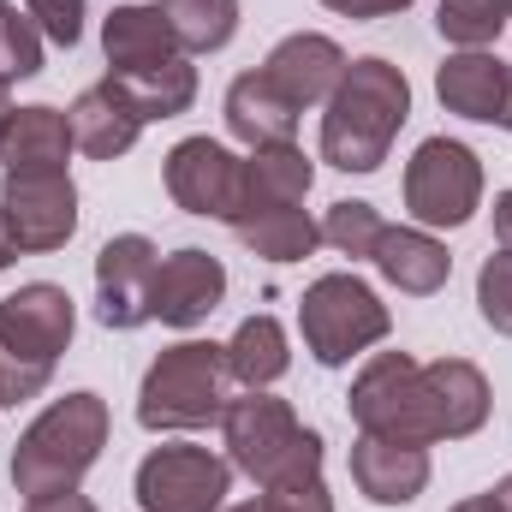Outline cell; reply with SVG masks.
I'll return each mask as SVG.
<instances>
[{
    "label": "cell",
    "mask_w": 512,
    "mask_h": 512,
    "mask_svg": "<svg viewBox=\"0 0 512 512\" xmlns=\"http://www.w3.org/2000/svg\"><path fill=\"white\" fill-rule=\"evenodd\" d=\"M405 120H411L405 72L382 54H364L346 66L340 90L322 102V161L340 173H376Z\"/></svg>",
    "instance_id": "6da1fadb"
},
{
    "label": "cell",
    "mask_w": 512,
    "mask_h": 512,
    "mask_svg": "<svg viewBox=\"0 0 512 512\" xmlns=\"http://www.w3.org/2000/svg\"><path fill=\"white\" fill-rule=\"evenodd\" d=\"M108 447V399L102 393H66L54 399L12 447V489L24 501H54V495H72L90 465L102 459Z\"/></svg>",
    "instance_id": "7a4b0ae2"
},
{
    "label": "cell",
    "mask_w": 512,
    "mask_h": 512,
    "mask_svg": "<svg viewBox=\"0 0 512 512\" xmlns=\"http://www.w3.org/2000/svg\"><path fill=\"white\" fill-rule=\"evenodd\" d=\"M221 441H227L233 471H245L262 489H286V483L322 477V435L304 429L292 417V405L274 399L268 387H245L239 399H227Z\"/></svg>",
    "instance_id": "3957f363"
},
{
    "label": "cell",
    "mask_w": 512,
    "mask_h": 512,
    "mask_svg": "<svg viewBox=\"0 0 512 512\" xmlns=\"http://www.w3.org/2000/svg\"><path fill=\"white\" fill-rule=\"evenodd\" d=\"M78 334V304L54 280H30L0 298V399H36L54 382L60 352Z\"/></svg>",
    "instance_id": "277c9868"
},
{
    "label": "cell",
    "mask_w": 512,
    "mask_h": 512,
    "mask_svg": "<svg viewBox=\"0 0 512 512\" xmlns=\"http://www.w3.org/2000/svg\"><path fill=\"white\" fill-rule=\"evenodd\" d=\"M233 399V370H227V346L215 340H179L167 346L137 387V423L149 435H185V429H209L221 423Z\"/></svg>",
    "instance_id": "5b68a950"
},
{
    "label": "cell",
    "mask_w": 512,
    "mask_h": 512,
    "mask_svg": "<svg viewBox=\"0 0 512 512\" xmlns=\"http://www.w3.org/2000/svg\"><path fill=\"white\" fill-rule=\"evenodd\" d=\"M387 328H393L387 304L358 280V274H322V280H310L304 298H298V334H304V346H310V358H316L322 370H340V364H352L358 352L382 346Z\"/></svg>",
    "instance_id": "8992f818"
},
{
    "label": "cell",
    "mask_w": 512,
    "mask_h": 512,
    "mask_svg": "<svg viewBox=\"0 0 512 512\" xmlns=\"http://www.w3.org/2000/svg\"><path fill=\"white\" fill-rule=\"evenodd\" d=\"M483 203V161L459 137H423L405 161V215L417 227H465Z\"/></svg>",
    "instance_id": "52a82bcc"
},
{
    "label": "cell",
    "mask_w": 512,
    "mask_h": 512,
    "mask_svg": "<svg viewBox=\"0 0 512 512\" xmlns=\"http://www.w3.org/2000/svg\"><path fill=\"white\" fill-rule=\"evenodd\" d=\"M346 411H352L358 435H393V441L429 447V423H423V364L411 352H376L358 370L352 393H346Z\"/></svg>",
    "instance_id": "ba28073f"
},
{
    "label": "cell",
    "mask_w": 512,
    "mask_h": 512,
    "mask_svg": "<svg viewBox=\"0 0 512 512\" xmlns=\"http://www.w3.org/2000/svg\"><path fill=\"white\" fill-rule=\"evenodd\" d=\"M0 215L6 233L24 256L60 251L78 233V185L66 167H42V173H6L0 179Z\"/></svg>",
    "instance_id": "9c48e42d"
},
{
    "label": "cell",
    "mask_w": 512,
    "mask_h": 512,
    "mask_svg": "<svg viewBox=\"0 0 512 512\" xmlns=\"http://www.w3.org/2000/svg\"><path fill=\"white\" fill-rule=\"evenodd\" d=\"M227 489H233V459L209 447H155L137 465L143 512H221Z\"/></svg>",
    "instance_id": "30bf717a"
},
{
    "label": "cell",
    "mask_w": 512,
    "mask_h": 512,
    "mask_svg": "<svg viewBox=\"0 0 512 512\" xmlns=\"http://www.w3.org/2000/svg\"><path fill=\"white\" fill-rule=\"evenodd\" d=\"M155 268H161V251L143 239V233H114L102 251H96V322L102 328H143L155 322L149 298H155Z\"/></svg>",
    "instance_id": "8fae6325"
},
{
    "label": "cell",
    "mask_w": 512,
    "mask_h": 512,
    "mask_svg": "<svg viewBox=\"0 0 512 512\" xmlns=\"http://www.w3.org/2000/svg\"><path fill=\"white\" fill-rule=\"evenodd\" d=\"M239 155L221 143V137H185L167 149V197L185 209V215H209V221H227L233 203H239Z\"/></svg>",
    "instance_id": "7c38bea8"
},
{
    "label": "cell",
    "mask_w": 512,
    "mask_h": 512,
    "mask_svg": "<svg viewBox=\"0 0 512 512\" xmlns=\"http://www.w3.org/2000/svg\"><path fill=\"white\" fill-rule=\"evenodd\" d=\"M346 48L334 42V36H322V30H292V36H280L274 48H268V60H262V72L280 84V96L304 114V108H322L334 90H340V78H346Z\"/></svg>",
    "instance_id": "4fadbf2b"
},
{
    "label": "cell",
    "mask_w": 512,
    "mask_h": 512,
    "mask_svg": "<svg viewBox=\"0 0 512 512\" xmlns=\"http://www.w3.org/2000/svg\"><path fill=\"white\" fill-rule=\"evenodd\" d=\"M221 298H227V268H221V256L197 251V245L161 256V268H155V298H149V310H155L161 328H197V322H209V316L221 310Z\"/></svg>",
    "instance_id": "5bb4252c"
},
{
    "label": "cell",
    "mask_w": 512,
    "mask_h": 512,
    "mask_svg": "<svg viewBox=\"0 0 512 512\" xmlns=\"http://www.w3.org/2000/svg\"><path fill=\"white\" fill-rule=\"evenodd\" d=\"M423 423L429 441H465L489 423V376L471 358L423 364Z\"/></svg>",
    "instance_id": "9a60e30c"
},
{
    "label": "cell",
    "mask_w": 512,
    "mask_h": 512,
    "mask_svg": "<svg viewBox=\"0 0 512 512\" xmlns=\"http://www.w3.org/2000/svg\"><path fill=\"white\" fill-rule=\"evenodd\" d=\"M435 96L447 114L477 120V126H501L512 96V66L489 48H453L435 72Z\"/></svg>",
    "instance_id": "2e32d148"
},
{
    "label": "cell",
    "mask_w": 512,
    "mask_h": 512,
    "mask_svg": "<svg viewBox=\"0 0 512 512\" xmlns=\"http://www.w3.org/2000/svg\"><path fill=\"white\" fill-rule=\"evenodd\" d=\"M352 483L376 507H411L429 489V447L393 441V435H358L352 441Z\"/></svg>",
    "instance_id": "e0dca14e"
},
{
    "label": "cell",
    "mask_w": 512,
    "mask_h": 512,
    "mask_svg": "<svg viewBox=\"0 0 512 512\" xmlns=\"http://www.w3.org/2000/svg\"><path fill=\"white\" fill-rule=\"evenodd\" d=\"M227 227L262 262H304L322 245V221H310L304 203H239L227 215Z\"/></svg>",
    "instance_id": "ac0fdd59"
},
{
    "label": "cell",
    "mask_w": 512,
    "mask_h": 512,
    "mask_svg": "<svg viewBox=\"0 0 512 512\" xmlns=\"http://www.w3.org/2000/svg\"><path fill=\"white\" fill-rule=\"evenodd\" d=\"M227 131L245 143V149H268V143H292L298 137V108L280 96V84L256 66L239 72L227 84Z\"/></svg>",
    "instance_id": "d6986e66"
},
{
    "label": "cell",
    "mask_w": 512,
    "mask_h": 512,
    "mask_svg": "<svg viewBox=\"0 0 512 512\" xmlns=\"http://www.w3.org/2000/svg\"><path fill=\"white\" fill-rule=\"evenodd\" d=\"M72 114L60 108H12L0 131V167L6 173H42V167H66L72 161Z\"/></svg>",
    "instance_id": "ffe728a7"
},
{
    "label": "cell",
    "mask_w": 512,
    "mask_h": 512,
    "mask_svg": "<svg viewBox=\"0 0 512 512\" xmlns=\"http://www.w3.org/2000/svg\"><path fill=\"white\" fill-rule=\"evenodd\" d=\"M370 262L382 268L387 286H399L405 298H429V292H441L447 274H453V256H447V245H441L429 227H387Z\"/></svg>",
    "instance_id": "44dd1931"
},
{
    "label": "cell",
    "mask_w": 512,
    "mask_h": 512,
    "mask_svg": "<svg viewBox=\"0 0 512 512\" xmlns=\"http://www.w3.org/2000/svg\"><path fill=\"white\" fill-rule=\"evenodd\" d=\"M102 54H108V72H143L185 48H179L173 24L161 18V6H114L102 24Z\"/></svg>",
    "instance_id": "7402d4cb"
},
{
    "label": "cell",
    "mask_w": 512,
    "mask_h": 512,
    "mask_svg": "<svg viewBox=\"0 0 512 512\" xmlns=\"http://www.w3.org/2000/svg\"><path fill=\"white\" fill-rule=\"evenodd\" d=\"M137 137H143V120H137V108H131L114 84H90L72 102V143L90 161H120Z\"/></svg>",
    "instance_id": "603a6c76"
},
{
    "label": "cell",
    "mask_w": 512,
    "mask_h": 512,
    "mask_svg": "<svg viewBox=\"0 0 512 512\" xmlns=\"http://www.w3.org/2000/svg\"><path fill=\"white\" fill-rule=\"evenodd\" d=\"M108 84L137 108L143 126H149V120H179V114H191V102H197V66H191L185 54H173V60H161V66H143V72H108Z\"/></svg>",
    "instance_id": "cb8c5ba5"
},
{
    "label": "cell",
    "mask_w": 512,
    "mask_h": 512,
    "mask_svg": "<svg viewBox=\"0 0 512 512\" xmlns=\"http://www.w3.org/2000/svg\"><path fill=\"white\" fill-rule=\"evenodd\" d=\"M316 185V161L298 143H268L251 149L239 167V203H304ZM233 203V209H239Z\"/></svg>",
    "instance_id": "d4e9b609"
},
{
    "label": "cell",
    "mask_w": 512,
    "mask_h": 512,
    "mask_svg": "<svg viewBox=\"0 0 512 512\" xmlns=\"http://www.w3.org/2000/svg\"><path fill=\"white\" fill-rule=\"evenodd\" d=\"M227 370L239 387H274L292 370V346H286V328L274 316H245L227 340Z\"/></svg>",
    "instance_id": "484cf974"
},
{
    "label": "cell",
    "mask_w": 512,
    "mask_h": 512,
    "mask_svg": "<svg viewBox=\"0 0 512 512\" xmlns=\"http://www.w3.org/2000/svg\"><path fill=\"white\" fill-rule=\"evenodd\" d=\"M185 54H221L239 36V0H155Z\"/></svg>",
    "instance_id": "4316f807"
},
{
    "label": "cell",
    "mask_w": 512,
    "mask_h": 512,
    "mask_svg": "<svg viewBox=\"0 0 512 512\" xmlns=\"http://www.w3.org/2000/svg\"><path fill=\"white\" fill-rule=\"evenodd\" d=\"M512 24V0H441L435 30L447 48H489Z\"/></svg>",
    "instance_id": "83f0119b"
},
{
    "label": "cell",
    "mask_w": 512,
    "mask_h": 512,
    "mask_svg": "<svg viewBox=\"0 0 512 512\" xmlns=\"http://www.w3.org/2000/svg\"><path fill=\"white\" fill-rule=\"evenodd\" d=\"M387 221L376 215V203H358V197H340V203H328V215H322V245H334L340 256H376L382 245Z\"/></svg>",
    "instance_id": "f1b7e54d"
},
{
    "label": "cell",
    "mask_w": 512,
    "mask_h": 512,
    "mask_svg": "<svg viewBox=\"0 0 512 512\" xmlns=\"http://www.w3.org/2000/svg\"><path fill=\"white\" fill-rule=\"evenodd\" d=\"M42 72V30L18 0H0V84Z\"/></svg>",
    "instance_id": "f546056e"
},
{
    "label": "cell",
    "mask_w": 512,
    "mask_h": 512,
    "mask_svg": "<svg viewBox=\"0 0 512 512\" xmlns=\"http://www.w3.org/2000/svg\"><path fill=\"white\" fill-rule=\"evenodd\" d=\"M477 310H483V322H489L495 334L512 340V251L489 256V262L477 268Z\"/></svg>",
    "instance_id": "4dcf8cb0"
},
{
    "label": "cell",
    "mask_w": 512,
    "mask_h": 512,
    "mask_svg": "<svg viewBox=\"0 0 512 512\" xmlns=\"http://www.w3.org/2000/svg\"><path fill=\"white\" fill-rule=\"evenodd\" d=\"M24 12H30V24L42 30V42H54V48H78V42H84V12H90V0H24Z\"/></svg>",
    "instance_id": "1f68e13d"
},
{
    "label": "cell",
    "mask_w": 512,
    "mask_h": 512,
    "mask_svg": "<svg viewBox=\"0 0 512 512\" xmlns=\"http://www.w3.org/2000/svg\"><path fill=\"white\" fill-rule=\"evenodd\" d=\"M262 512H334V501H328V483H322V477H310V483L262 489Z\"/></svg>",
    "instance_id": "d6a6232c"
},
{
    "label": "cell",
    "mask_w": 512,
    "mask_h": 512,
    "mask_svg": "<svg viewBox=\"0 0 512 512\" xmlns=\"http://www.w3.org/2000/svg\"><path fill=\"white\" fill-rule=\"evenodd\" d=\"M328 12H340V18H393V12H405L411 0H322Z\"/></svg>",
    "instance_id": "836d02e7"
},
{
    "label": "cell",
    "mask_w": 512,
    "mask_h": 512,
    "mask_svg": "<svg viewBox=\"0 0 512 512\" xmlns=\"http://www.w3.org/2000/svg\"><path fill=\"white\" fill-rule=\"evenodd\" d=\"M24 512H96V507L72 489V495H54V501H24Z\"/></svg>",
    "instance_id": "e575fe53"
},
{
    "label": "cell",
    "mask_w": 512,
    "mask_h": 512,
    "mask_svg": "<svg viewBox=\"0 0 512 512\" xmlns=\"http://www.w3.org/2000/svg\"><path fill=\"white\" fill-rule=\"evenodd\" d=\"M495 245H501V251H512V191H501V197H495Z\"/></svg>",
    "instance_id": "d590c367"
},
{
    "label": "cell",
    "mask_w": 512,
    "mask_h": 512,
    "mask_svg": "<svg viewBox=\"0 0 512 512\" xmlns=\"http://www.w3.org/2000/svg\"><path fill=\"white\" fill-rule=\"evenodd\" d=\"M447 512H507V507H501L495 489H489V495H471V501H459V507H447Z\"/></svg>",
    "instance_id": "8d00e7d4"
},
{
    "label": "cell",
    "mask_w": 512,
    "mask_h": 512,
    "mask_svg": "<svg viewBox=\"0 0 512 512\" xmlns=\"http://www.w3.org/2000/svg\"><path fill=\"white\" fill-rule=\"evenodd\" d=\"M12 256H18V245H12V233H6V215H0V268H12Z\"/></svg>",
    "instance_id": "74e56055"
},
{
    "label": "cell",
    "mask_w": 512,
    "mask_h": 512,
    "mask_svg": "<svg viewBox=\"0 0 512 512\" xmlns=\"http://www.w3.org/2000/svg\"><path fill=\"white\" fill-rule=\"evenodd\" d=\"M495 501H501V507L512 512V471H507V477H501V489H495Z\"/></svg>",
    "instance_id": "f35d334b"
},
{
    "label": "cell",
    "mask_w": 512,
    "mask_h": 512,
    "mask_svg": "<svg viewBox=\"0 0 512 512\" xmlns=\"http://www.w3.org/2000/svg\"><path fill=\"white\" fill-rule=\"evenodd\" d=\"M6 114H12V96H6V84H0V131H6Z\"/></svg>",
    "instance_id": "ab89813d"
},
{
    "label": "cell",
    "mask_w": 512,
    "mask_h": 512,
    "mask_svg": "<svg viewBox=\"0 0 512 512\" xmlns=\"http://www.w3.org/2000/svg\"><path fill=\"white\" fill-rule=\"evenodd\" d=\"M221 512H262V501H245V507H221Z\"/></svg>",
    "instance_id": "60d3db41"
}]
</instances>
